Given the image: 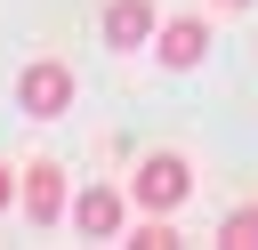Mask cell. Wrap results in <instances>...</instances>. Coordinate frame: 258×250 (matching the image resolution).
<instances>
[{
  "label": "cell",
  "mask_w": 258,
  "mask_h": 250,
  "mask_svg": "<svg viewBox=\"0 0 258 250\" xmlns=\"http://www.w3.org/2000/svg\"><path fill=\"white\" fill-rule=\"evenodd\" d=\"M16 105H24L32 121H56V113H73V65H56V56L24 65V73H16Z\"/></svg>",
  "instance_id": "cell-1"
},
{
  "label": "cell",
  "mask_w": 258,
  "mask_h": 250,
  "mask_svg": "<svg viewBox=\"0 0 258 250\" xmlns=\"http://www.w3.org/2000/svg\"><path fill=\"white\" fill-rule=\"evenodd\" d=\"M153 32H161L153 0H105V40H113V48H145Z\"/></svg>",
  "instance_id": "cell-5"
},
{
  "label": "cell",
  "mask_w": 258,
  "mask_h": 250,
  "mask_svg": "<svg viewBox=\"0 0 258 250\" xmlns=\"http://www.w3.org/2000/svg\"><path fill=\"white\" fill-rule=\"evenodd\" d=\"M24 218H32V226H56V218H64V169H56V161H32V169H24Z\"/></svg>",
  "instance_id": "cell-4"
},
{
  "label": "cell",
  "mask_w": 258,
  "mask_h": 250,
  "mask_svg": "<svg viewBox=\"0 0 258 250\" xmlns=\"http://www.w3.org/2000/svg\"><path fill=\"white\" fill-rule=\"evenodd\" d=\"M73 226H81V234H97V242H105V234H121V194H113V185H89V194L73 202Z\"/></svg>",
  "instance_id": "cell-6"
},
{
  "label": "cell",
  "mask_w": 258,
  "mask_h": 250,
  "mask_svg": "<svg viewBox=\"0 0 258 250\" xmlns=\"http://www.w3.org/2000/svg\"><path fill=\"white\" fill-rule=\"evenodd\" d=\"M153 48H161L169 73H194V65L210 56V24H202V16H169V24L153 32Z\"/></svg>",
  "instance_id": "cell-3"
},
{
  "label": "cell",
  "mask_w": 258,
  "mask_h": 250,
  "mask_svg": "<svg viewBox=\"0 0 258 250\" xmlns=\"http://www.w3.org/2000/svg\"><path fill=\"white\" fill-rule=\"evenodd\" d=\"M129 194H137V210H177V202L194 194V169H185L177 153H145L137 177H129Z\"/></svg>",
  "instance_id": "cell-2"
},
{
  "label": "cell",
  "mask_w": 258,
  "mask_h": 250,
  "mask_svg": "<svg viewBox=\"0 0 258 250\" xmlns=\"http://www.w3.org/2000/svg\"><path fill=\"white\" fill-rule=\"evenodd\" d=\"M218 250H258V202H242V210L218 226Z\"/></svg>",
  "instance_id": "cell-7"
},
{
  "label": "cell",
  "mask_w": 258,
  "mask_h": 250,
  "mask_svg": "<svg viewBox=\"0 0 258 250\" xmlns=\"http://www.w3.org/2000/svg\"><path fill=\"white\" fill-rule=\"evenodd\" d=\"M137 250H177V234H169L161 218H145V226H137Z\"/></svg>",
  "instance_id": "cell-8"
},
{
  "label": "cell",
  "mask_w": 258,
  "mask_h": 250,
  "mask_svg": "<svg viewBox=\"0 0 258 250\" xmlns=\"http://www.w3.org/2000/svg\"><path fill=\"white\" fill-rule=\"evenodd\" d=\"M226 8H250V0H226Z\"/></svg>",
  "instance_id": "cell-10"
},
{
  "label": "cell",
  "mask_w": 258,
  "mask_h": 250,
  "mask_svg": "<svg viewBox=\"0 0 258 250\" xmlns=\"http://www.w3.org/2000/svg\"><path fill=\"white\" fill-rule=\"evenodd\" d=\"M8 194H16V177H8V161H0V210H8Z\"/></svg>",
  "instance_id": "cell-9"
}]
</instances>
